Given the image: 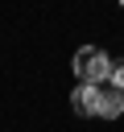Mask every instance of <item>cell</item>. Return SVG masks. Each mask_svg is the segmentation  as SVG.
Segmentation results:
<instances>
[{"instance_id": "cell-1", "label": "cell", "mask_w": 124, "mask_h": 132, "mask_svg": "<svg viewBox=\"0 0 124 132\" xmlns=\"http://www.w3.org/2000/svg\"><path fill=\"white\" fill-rule=\"evenodd\" d=\"M107 74H112V58H107L99 45H83V50H74V78H79V82L99 87V82H107Z\"/></svg>"}, {"instance_id": "cell-2", "label": "cell", "mask_w": 124, "mask_h": 132, "mask_svg": "<svg viewBox=\"0 0 124 132\" xmlns=\"http://www.w3.org/2000/svg\"><path fill=\"white\" fill-rule=\"evenodd\" d=\"M95 116L120 120V116H124V91L112 87V82H99V87H95Z\"/></svg>"}, {"instance_id": "cell-4", "label": "cell", "mask_w": 124, "mask_h": 132, "mask_svg": "<svg viewBox=\"0 0 124 132\" xmlns=\"http://www.w3.org/2000/svg\"><path fill=\"white\" fill-rule=\"evenodd\" d=\"M107 82L124 91V58H116V62H112V74H107Z\"/></svg>"}, {"instance_id": "cell-3", "label": "cell", "mask_w": 124, "mask_h": 132, "mask_svg": "<svg viewBox=\"0 0 124 132\" xmlns=\"http://www.w3.org/2000/svg\"><path fill=\"white\" fill-rule=\"evenodd\" d=\"M70 107H74L79 116H95V87L79 82V87H74V95H70Z\"/></svg>"}, {"instance_id": "cell-5", "label": "cell", "mask_w": 124, "mask_h": 132, "mask_svg": "<svg viewBox=\"0 0 124 132\" xmlns=\"http://www.w3.org/2000/svg\"><path fill=\"white\" fill-rule=\"evenodd\" d=\"M120 8H124V0H120Z\"/></svg>"}]
</instances>
